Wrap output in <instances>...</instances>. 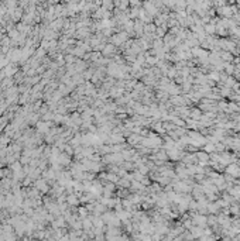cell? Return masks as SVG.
<instances>
[{
  "instance_id": "cell-4",
  "label": "cell",
  "mask_w": 240,
  "mask_h": 241,
  "mask_svg": "<svg viewBox=\"0 0 240 241\" xmlns=\"http://www.w3.org/2000/svg\"><path fill=\"white\" fill-rule=\"evenodd\" d=\"M103 9L105 10H112L113 9V0H103Z\"/></svg>"
},
{
  "instance_id": "cell-1",
  "label": "cell",
  "mask_w": 240,
  "mask_h": 241,
  "mask_svg": "<svg viewBox=\"0 0 240 241\" xmlns=\"http://www.w3.org/2000/svg\"><path fill=\"white\" fill-rule=\"evenodd\" d=\"M126 34H116V35H113L112 37V44H115V45H119V44H123L124 41H126Z\"/></svg>"
},
{
  "instance_id": "cell-2",
  "label": "cell",
  "mask_w": 240,
  "mask_h": 241,
  "mask_svg": "<svg viewBox=\"0 0 240 241\" xmlns=\"http://www.w3.org/2000/svg\"><path fill=\"white\" fill-rule=\"evenodd\" d=\"M116 52V45L115 44H107V45H105V50H103V54L105 55H107V57H112L113 54Z\"/></svg>"
},
{
  "instance_id": "cell-5",
  "label": "cell",
  "mask_w": 240,
  "mask_h": 241,
  "mask_svg": "<svg viewBox=\"0 0 240 241\" xmlns=\"http://www.w3.org/2000/svg\"><path fill=\"white\" fill-rule=\"evenodd\" d=\"M66 200H68V203H69V204H75V203H78V199L75 197V195H71V196L68 197Z\"/></svg>"
},
{
  "instance_id": "cell-3",
  "label": "cell",
  "mask_w": 240,
  "mask_h": 241,
  "mask_svg": "<svg viewBox=\"0 0 240 241\" xmlns=\"http://www.w3.org/2000/svg\"><path fill=\"white\" fill-rule=\"evenodd\" d=\"M35 186H37V189H43L44 192L48 190V186H47V183H45V179H43V181L40 179V181H37V182H35Z\"/></svg>"
}]
</instances>
